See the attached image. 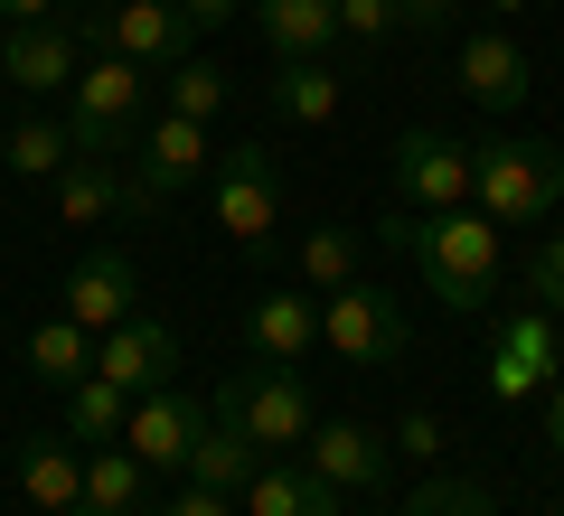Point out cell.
<instances>
[{
    "instance_id": "cell-1",
    "label": "cell",
    "mask_w": 564,
    "mask_h": 516,
    "mask_svg": "<svg viewBox=\"0 0 564 516\" xmlns=\"http://www.w3.org/2000/svg\"><path fill=\"white\" fill-rule=\"evenodd\" d=\"M377 235L395 244V254L433 282V300H443V310H462V319H480L489 300H499V282H508V244H499V226H489L480 207H443V217L395 207Z\"/></svg>"
},
{
    "instance_id": "cell-2",
    "label": "cell",
    "mask_w": 564,
    "mask_h": 516,
    "mask_svg": "<svg viewBox=\"0 0 564 516\" xmlns=\"http://www.w3.org/2000/svg\"><path fill=\"white\" fill-rule=\"evenodd\" d=\"M564 198V151L555 141H470V207L489 226H536Z\"/></svg>"
},
{
    "instance_id": "cell-3",
    "label": "cell",
    "mask_w": 564,
    "mask_h": 516,
    "mask_svg": "<svg viewBox=\"0 0 564 516\" xmlns=\"http://www.w3.org/2000/svg\"><path fill=\"white\" fill-rule=\"evenodd\" d=\"M151 122V66H132V57H85V76L66 85V141L76 151H95V160H113V151H132V132Z\"/></svg>"
},
{
    "instance_id": "cell-4",
    "label": "cell",
    "mask_w": 564,
    "mask_h": 516,
    "mask_svg": "<svg viewBox=\"0 0 564 516\" xmlns=\"http://www.w3.org/2000/svg\"><path fill=\"white\" fill-rule=\"evenodd\" d=\"M207 404H217L226 422H245L254 432V451H302L311 441V422H321V404H311V376H292V366H273V358H254V366H236V376H217L207 385Z\"/></svg>"
},
{
    "instance_id": "cell-5",
    "label": "cell",
    "mask_w": 564,
    "mask_h": 516,
    "mask_svg": "<svg viewBox=\"0 0 564 516\" xmlns=\"http://www.w3.org/2000/svg\"><path fill=\"white\" fill-rule=\"evenodd\" d=\"M188 179H207V122L151 113L132 132V160H122V217H161Z\"/></svg>"
},
{
    "instance_id": "cell-6",
    "label": "cell",
    "mask_w": 564,
    "mask_h": 516,
    "mask_svg": "<svg viewBox=\"0 0 564 516\" xmlns=\"http://www.w3.org/2000/svg\"><path fill=\"white\" fill-rule=\"evenodd\" d=\"M207 188H217V226L236 235V254L273 263L282 254V169H273V151L263 141H236Z\"/></svg>"
},
{
    "instance_id": "cell-7",
    "label": "cell",
    "mask_w": 564,
    "mask_h": 516,
    "mask_svg": "<svg viewBox=\"0 0 564 516\" xmlns=\"http://www.w3.org/2000/svg\"><path fill=\"white\" fill-rule=\"evenodd\" d=\"M386 188H395V207H414V217L470 207V141H452V132H404L395 151H386Z\"/></svg>"
},
{
    "instance_id": "cell-8",
    "label": "cell",
    "mask_w": 564,
    "mask_h": 516,
    "mask_svg": "<svg viewBox=\"0 0 564 516\" xmlns=\"http://www.w3.org/2000/svg\"><path fill=\"white\" fill-rule=\"evenodd\" d=\"M321 348L348 366H395L404 358V310L377 282H339V292H321Z\"/></svg>"
},
{
    "instance_id": "cell-9",
    "label": "cell",
    "mask_w": 564,
    "mask_h": 516,
    "mask_svg": "<svg viewBox=\"0 0 564 516\" xmlns=\"http://www.w3.org/2000/svg\"><path fill=\"white\" fill-rule=\"evenodd\" d=\"M95 376L122 385V395H151V385L180 376V338H170L151 310H132V319H113V329L95 338Z\"/></svg>"
},
{
    "instance_id": "cell-10",
    "label": "cell",
    "mask_w": 564,
    "mask_h": 516,
    "mask_svg": "<svg viewBox=\"0 0 564 516\" xmlns=\"http://www.w3.org/2000/svg\"><path fill=\"white\" fill-rule=\"evenodd\" d=\"M207 404L180 395V385H151V395H132V422H122V451L141 460V470H180L188 441H198Z\"/></svg>"
},
{
    "instance_id": "cell-11",
    "label": "cell",
    "mask_w": 564,
    "mask_h": 516,
    "mask_svg": "<svg viewBox=\"0 0 564 516\" xmlns=\"http://www.w3.org/2000/svg\"><path fill=\"white\" fill-rule=\"evenodd\" d=\"M0 76L20 85V95H66V85L85 76V39L66 20H29L0 39Z\"/></svg>"
},
{
    "instance_id": "cell-12",
    "label": "cell",
    "mask_w": 564,
    "mask_h": 516,
    "mask_svg": "<svg viewBox=\"0 0 564 516\" xmlns=\"http://www.w3.org/2000/svg\"><path fill=\"white\" fill-rule=\"evenodd\" d=\"M66 319H85V329H113V319H132L141 310V273H132V254H122V244H95V254L76 263V273H66V300H57Z\"/></svg>"
},
{
    "instance_id": "cell-13",
    "label": "cell",
    "mask_w": 564,
    "mask_h": 516,
    "mask_svg": "<svg viewBox=\"0 0 564 516\" xmlns=\"http://www.w3.org/2000/svg\"><path fill=\"white\" fill-rule=\"evenodd\" d=\"M302 451H311L302 470H321L339 497H348V488H386V460H395L377 422H329V414L311 422V441H302Z\"/></svg>"
},
{
    "instance_id": "cell-14",
    "label": "cell",
    "mask_w": 564,
    "mask_h": 516,
    "mask_svg": "<svg viewBox=\"0 0 564 516\" xmlns=\"http://www.w3.org/2000/svg\"><path fill=\"white\" fill-rule=\"evenodd\" d=\"M188 39H198V29H188L180 0H122L113 20H104V47H113V57H132V66H151V76H161V66H180Z\"/></svg>"
},
{
    "instance_id": "cell-15",
    "label": "cell",
    "mask_w": 564,
    "mask_h": 516,
    "mask_svg": "<svg viewBox=\"0 0 564 516\" xmlns=\"http://www.w3.org/2000/svg\"><path fill=\"white\" fill-rule=\"evenodd\" d=\"M527 85H536V76H527V47L508 39V29H470V39H462V95H470V103L518 113Z\"/></svg>"
},
{
    "instance_id": "cell-16",
    "label": "cell",
    "mask_w": 564,
    "mask_h": 516,
    "mask_svg": "<svg viewBox=\"0 0 564 516\" xmlns=\"http://www.w3.org/2000/svg\"><path fill=\"white\" fill-rule=\"evenodd\" d=\"M545 385H555V319L527 310L518 329L489 348V395H499V404H527V395H545Z\"/></svg>"
},
{
    "instance_id": "cell-17",
    "label": "cell",
    "mask_w": 564,
    "mask_h": 516,
    "mask_svg": "<svg viewBox=\"0 0 564 516\" xmlns=\"http://www.w3.org/2000/svg\"><path fill=\"white\" fill-rule=\"evenodd\" d=\"M263 460H273V451H254V432H245V422H226L217 404H207V422H198V441H188L180 479H188V488H226V497H236Z\"/></svg>"
},
{
    "instance_id": "cell-18",
    "label": "cell",
    "mask_w": 564,
    "mask_h": 516,
    "mask_svg": "<svg viewBox=\"0 0 564 516\" xmlns=\"http://www.w3.org/2000/svg\"><path fill=\"white\" fill-rule=\"evenodd\" d=\"M245 516H348V497L329 488L321 470H302V460H263L254 479L236 488Z\"/></svg>"
},
{
    "instance_id": "cell-19",
    "label": "cell",
    "mask_w": 564,
    "mask_h": 516,
    "mask_svg": "<svg viewBox=\"0 0 564 516\" xmlns=\"http://www.w3.org/2000/svg\"><path fill=\"white\" fill-rule=\"evenodd\" d=\"M245 338H254V358L302 366L311 348H321V292H263L254 310H245Z\"/></svg>"
},
{
    "instance_id": "cell-20",
    "label": "cell",
    "mask_w": 564,
    "mask_h": 516,
    "mask_svg": "<svg viewBox=\"0 0 564 516\" xmlns=\"http://www.w3.org/2000/svg\"><path fill=\"white\" fill-rule=\"evenodd\" d=\"M245 20L263 29V47L282 57H329V39H339V0H245Z\"/></svg>"
},
{
    "instance_id": "cell-21",
    "label": "cell",
    "mask_w": 564,
    "mask_h": 516,
    "mask_svg": "<svg viewBox=\"0 0 564 516\" xmlns=\"http://www.w3.org/2000/svg\"><path fill=\"white\" fill-rule=\"evenodd\" d=\"M20 488H29V507H47V516H66V507H85V460H76V441H29L20 451Z\"/></svg>"
},
{
    "instance_id": "cell-22",
    "label": "cell",
    "mask_w": 564,
    "mask_h": 516,
    "mask_svg": "<svg viewBox=\"0 0 564 516\" xmlns=\"http://www.w3.org/2000/svg\"><path fill=\"white\" fill-rule=\"evenodd\" d=\"M104 217H122V169L95 160V151H76L57 169V226H104Z\"/></svg>"
},
{
    "instance_id": "cell-23",
    "label": "cell",
    "mask_w": 564,
    "mask_h": 516,
    "mask_svg": "<svg viewBox=\"0 0 564 516\" xmlns=\"http://www.w3.org/2000/svg\"><path fill=\"white\" fill-rule=\"evenodd\" d=\"M85 507H95V516H141V507H151V470H141L122 441L85 451Z\"/></svg>"
},
{
    "instance_id": "cell-24",
    "label": "cell",
    "mask_w": 564,
    "mask_h": 516,
    "mask_svg": "<svg viewBox=\"0 0 564 516\" xmlns=\"http://www.w3.org/2000/svg\"><path fill=\"white\" fill-rule=\"evenodd\" d=\"M339 95H348V85H339L329 57H282V76H273V113L282 122H329Z\"/></svg>"
},
{
    "instance_id": "cell-25",
    "label": "cell",
    "mask_w": 564,
    "mask_h": 516,
    "mask_svg": "<svg viewBox=\"0 0 564 516\" xmlns=\"http://www.w3.org/2000/svg\"><path fill=\"white\" fill-rule=\"evenodd\" d=\"M122 422H132V395L104 376H76L66 385V441L76 451H104V441H122Z\"/></svg>"
},
{
    "instance_id": "cell-26",
    "label": "cell",
    "mask_w": 564,
    "mask_h": 516,
    "mask_svg": "<svg viewBox=\"0 0 564 516\" xmlns=\"http://www.w3.org/2000/svg\"><path fill=\"white\" fill-rule=\"evenodd\" d=\"M0 160H10V179H57L66 160H76V141H66V113H20L10 122V141H0Z\"/></svg>"
},
{
    "instance_id": "cell-27",
    "label": "cell",
    "mask_w": 564,
    "mask_h": 516,
    "mask_svg": "<svg viewBox=\"0 0 564 516\" xmlns=\"http://www.w3.org/2000/svg\"><path fill=\"white\" fill-rule=\"evenodd\" d=\"M29 366H39L47 385H76V376H95V329H85V319H39V329H29Z\"/></svg>"
},
{
    "instance_id": "cell-28",
    "label": "cell",
    "mask_w": 564,
    "mask_h": 516,
    "mask_svg": "<svg viewBox=\"0 0 564 516\" xmlns=\"http://www.w3.org/2000/svg\"><path fill=\"white\" fill-rule=\"evenodd\" d=\"M161 113L217 122V113H226V76H217L207 57H180V66H161Z\"/></svg>"
},
{
    "instance_id": "cell-29",
    "label": "cell",
    "mask_w": 564,
    "mask_h": 516,
    "mask_svg": "<svg viewBox=\"0 0 564 516\" xmlns=\"http://www.w3.org/2000/svg\"><path fill=\"white\" fill-rule=\"evenodd\" d=\"M302 282H311V292L358 282V226H311V235H302Z\"/></svg>"
},
{
    "instance_id": "cell-30",
    "label": "cell",
    "mask_w": 564,
    "mask_h": 516,
    "mask_svg": "<svg viewBox=\"0 0 564 516\" xmlns=\"http://www.w3.org/2000/svg\"><path fill=\"white\" fill-rule=\"evenodd\" d=\"M404 516H499V507H489V488H470V479H423V488L404 497Z\"/></svg>"
},
{
    "instance_id": "cell-31",
    "label": "cell",
    "mask_w": 564,
    "mask_h": 516,
    "mask_svg": "<svg viewBox=\"0 0 564 516\" xmlns=\"http://www.w3.org/2000/svg\"><path fill=\"white\" fill-rule=\"evenodd\" d=\"M527 300H536V310H555V319H564V235H545L536 254H527Z\"/></svg>"
},
{
    "instance_id": "cell-32",
    "label": "cell",
    "mask_w": 564,
    "mask_h": 516,
    "mask_svg": "<svg viewBox=\"0 0 564 516\" xmlns=\"http://www.w3.org/2000/svg\"><path fill=\"white\" fill-rule=\"evenodd\" d=\"M339 39H358V47L395 39V0H339Z\"/></svg>"
},
{
    "instance_id": "cell-33",
    "label": "cell",
    "mask_w": 564,
    "mask_h": 516,
    "mask_svg": "<svg viewBox=\"0 0 564 516\" xmlns=\"http://www.w3.org/2000/svg\"><path fill=\"white\" fill-rule=\"evenodd\" d=\"M452 20H462V0H395V29H414V39H433Z\"/></svg>"
},
{
    "instance_id": "cell-34",
    "label": "cell",
    "mask_w": 564,
    "mask_h": 516,
    "mask_svg": "<svg viewBox=\"0 0 564 516\" xmlns=\"http://www.w3.org/2000/svg\"><path fill=\"white\" fill-rule=\"evenodd\" d=\"M395 441H404V451H423V460H433V451L452 441V422H443V414H404V422H395Z\"/></svg>"
},
{
    "instance_id": "cell-35",
    "label": "cell",
    "mask_w": 564,
    "mask_h": 516,
    "mask_svg": "<svg viewBox=\"0 0 564 516\" xmlns=\"http://www.w3.org/2000/svg\"><path fill=\"white\" fill-rule=\"evenodd\" d=\"M161 516H245V507H236L226 488H180V497H170Z\"/></svg>"
},
{
    "instance_id": "cell-36",
    "label": "cell",
    "mask_w": 564,
    "mask_h": 516,
    "mask_svg": "<svg viewBox=\"0 0 564 516\" xmlns=\"http://www.w3.org/2000/svg\"><path fill=\"white\" fill-rule=\"evenodd\" d=\"M536 422H545V451L564 460V366H555V385H545V404H536Z\"/></svg>"
},
{
    "instance_id": "cell-37",
    "label": "cell",
    "mask_w": 564,
    "mask_h": 516,
    "mask_svg": "<svg viewBox=\"0 0 564 516\" xmlns=\"http://www.w3.org/2000/svg\"><path fill=\"white\" fill-rule=\"evenodd\" d=\"M0 20L29 29V20H66V0H0Z\"/></svg>"
},
{
    "instance_id": "cell-38",
    "label": "cell",
    "mask_w": 564,
    "mask_h": 516,
    "mask_svg": "<svg viewBox=\"0 0 564 516\" xmlns=\"http://www.w3.org/2000/svg\"><path fill=\"white\" fill-rule=\"evenodd\" d=\"M180 10H188V29H226V20L245 10V0H180Z\"/></svg>"
},
{
    "instance_id": "cell-39",
    "label": "cell",
    "mask_w": 564,
    "mask_h": 516,
    "mask_svg": "<svg viewBox=\"0 0 564 516\" xmlns=\"http://www.w3.org/2000/svg\"><path fill=\"white\" fill-rule=\"evenodd\" d=\"M76 10H85V20H113V10H122V0H76Z\"/></svg>"
},
{
    "instance_id": "cell-40",
    "label": "cell",
    "mask_w": 564,
    "mask_h": 516,
    "mask_svg": "<svg viewBox=\"0 0 564 516\" xmlns=\"http://www.w3.org/2000/svg\"><path fill=\"white\" fill-rule=\"evenodd\" d=\"M66 516H95V507H66Z\"/></svg>"
},
{
    "instance_id": "cell-41",
    "label": "cell",
    "mask_w": 564,
    "mask_h": 516,
    "mask_svg": "<svg viewBox=\"0 0 564 516\" xmlns=\"http://www.w3.org/2000/svg\"><path fill=\"white\" fill-rule=\"evenodd\" d=\"M545 516H564V507H545Z\"/></svg>"
},
{
    "instance_id": "cell-42",
    "label": "cell",
    "mask_w": 564,
    "mask_h": 516,
    "mask_svg": "<svg viewBox=\"0 0 564 516\" xmlns=\"http://www.w3.org/2000/svg\"><path fill=\"white\" fill-rule=\"evenodd\" d=\"M508 10H518V0H508Z\"/></svg>"
}]
</instances>
